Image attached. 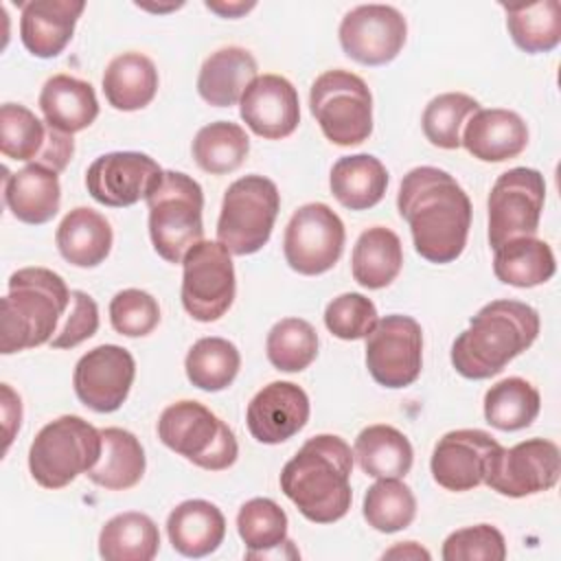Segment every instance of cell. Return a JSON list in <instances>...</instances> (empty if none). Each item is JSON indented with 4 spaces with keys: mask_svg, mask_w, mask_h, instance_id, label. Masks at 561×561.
<instances>
[{
    "mask_svg": "<svg viewBox=\"0 0 561 561\" xmlns=\"http://www.w3.org/2000/svg\"><path fill=\"white\" fill-rule=\"evenodd\" d=\"M399 215L408 221L414 250L430 263L456 261L469 237L471 202L443 169L416 167L401 180Z\"/></svg>",
    "mask_w": 561,
    "mask_h": 561,
    "instance_id": "cell-1",
    "label": "cell"
},
{
    "mask_svg": "<svg viewBox=\"0 0 561 561\" xmlns=\"http://www.w3.org/2000/svg\"><path fill=\"white\" fill-rule=\"evenodd\" d=\"M353 451L335 434L309 438L280 471V489L316 524L342 519L353 500Z\"/></svg>",
    "mask_w": 561,
    "mask_h": 561,
    "instance_id": "cell-2",
    "label": "cell"
},
{
    "mask_svg": "<svg viewBox=\"0 0 561 561\" xmlns=\"http://www.w3.org/2000/svg\"><path fill=\"white\" fill-rule=\"evenodd\" d=\"M539 335V313L519 300L484 305L451 344V364L467 379H489Z\"/></svg>",
    "mask_w": 561,
    "mask_h": 561,
    "instance_id": "cell-3",
    "label": "cell"
},
{
    "mask_svg": "<svg viewBox=\"0 0 561 561\" xmlns=\"http://www.w3.org/2000/svg\"><path fill=\"white\" fill-rule=\"evenodd\" d=\"M68 305L70 291L53 270L22 267L13 272L2 298L0 353L11 355L50 342Z\"/></svg>",
    "mask_w": 561,
    "mask_h": 561,
    "instance_id": "cell-4",
    "label": "cell"
},
{
    "mask_svg": "<svg viewBox=\"0 0 561 561\" xmlns=\"http://www.w3.org/2000/svg\"><path fill=\"white\" fill-rule=\"evenodd\" d=\"M101 430L77 414L46 423L31 443L28 469L44 489H61L88 473L101 458Z\"/></svg>",
    "mask_w": 561,
    "mask_h": 561,
    "instance_id": "cell-5",
    "label": "cell"
},
{
    "mask_svg": "<svg viewBox=\"0 0 561 561\" xmlns=\"http://www.w3.org/2000/svg\"><path fill=\"white\" fill-rule=\"evenodd\" d=\"M147 206L153 250L169 263H182L204 234L202 186L182 171H164L158 188L147 197Z\"/></svg>",
    "mask_w": 561,
    "mask_h": 561,
    "instance_id": "cell-6",
    "label": "cell"
},
{
    "mask_svg": "<svg viewBox=\"0 0 561 561\" xmlns=\"http://www.w3.org/2000/svg\"><path fill=\"white\" fill-rule=\"evenodd\" d=\"M158 436L169 449L208 471H224L239 456L232 430L199 401L184 399L164 408Z\"/></svg>",
    "mask_w": 561,
    "mask_h": 561,
    "instance_id": "cell-7",
    "label": "cell"
},
{
    "mask_svg": "<svg viewBox=\"0 0 561 561\" xmlns=\"http://www.w3.org/2000/svg\"><path fill=\"white\" fill-rule=\"evenodd\" d=\"M280 208L276 184L263 175L234 180L221 202L217 221V241L237 256L259 252L272 234Z\"/></svg>",
    "mask_w": 561,
    "mask_h": 561,
    "instance_id": "cell-8",
    "label": "cell"
},
{
    "mask_svg": "<svg viewBox=\"0 0 561 561\" xmlns=\"http://www.w3.org/2000/svg\"><path fill=\"white\" fill-rule=\"evenodd\" d=\"M309 107L333 145L353 147L373 134V94L366 81L348 70L322 72L311 83Z\"/></svg>",
    "mask_w": 561,
    "mask_h": 561,
    "instance_id": "cell-9",
    "label": "cell"
},
{
    "mask_svg": "<svg viewBox=\"0 0 561 561\" xmlns=\"http://www.w3.org/2000/svg\"><path fill=\"white\" fill-rule=\"evenodd\" d=\"M237 291L230 252L219 241H197L182 259V305L199 322L219 320Z\"/></svg>",
    "mask_w": 561,
    "mask_h": 561,
    "instance_id": "cell-10",
    "label": "cell"
},
{
    "mask_svg": "<svg viewBox=\"0 0 561 561\" xmlns=\"http://www.w3.org/2000/svg\"><path fill=\"white\" fill-rule=\"evenodd\" d=\"M546 182L537 169L504 171L489 195V243L500 248L517 237H535L543 210Z\"/></svg>",
    "mask_w": 561,
    "mask_h": 561,
    "instance_id": "cell-11",
    "label": "cell"
},
{
    "mask_svg": "<svg viewBox=\"0 0 561 561\" xmlns=\"http://www.w3.org/2000/svg\"><path fill=\"white\" fill-rule=\"evenodd\" d=\"M344 239V224L327 204H305L291 215L285 228V261L298 274H324L340 261Z\"/></svg>",
    "mask_w": 561,
    "mask_h": 561,
    "instance_id": "cell-12",
    "label": "cell"
},
{
    "mask_svg": "<svg viewBox=\"0 0 561 561\" xmlns=\"http://www.w3.org/2000/svg\"><path fill=\"white\" fill-rule=\"evenodd\" d=\"M366 366L379 386L405 388L414 383L423 366L421 324L401 313L377 320L366 335Z\"/></svg>",
    "mask_w": 561,
    "mask_h": 561,
    "instance_id": "cell-13",
    "label": "cell"
},
{
    "mask_svg": "<svg viewBox=\"0 0 561 561\" xmlns=\"http://www.w3.org/2000/svg\"><path fill=\"white\" fill-rule=\"evenodd\" d=\"M561 473V451L546 438H528L508 449L500 447L484 484L506 497H526L552 489Z\"/></svg>",
    "mask_w": 561,
    "mask_h": 561,
    "instance_id": "cell-14",
    "label": "cell"
},
{
    "mask_svg": "<svg viewBox=\"0 0 561 561\" xmlns=\"http://www.w3.org/2000/svg\"><path fill=\"white\" fill-rule=\"evenodd\" d=\"M337 35L346 57L364 66H383L401 53L408 22L390 4H359L342 18Z\"/></svg>",
    "mask_w": 561,
    "mask_h": 561,
    "instance_id": "cell-15",
    "label": "cell"
},
{
    "mask_svg": "<svg viewBox=\"0 0 561 561\" xmlns=\"http://www.w3.org/2000/svg\"><path fill=\"white\" fill-rule=\"evenodd\" d=\"M0 151L4 158L64 171L75 153V140L39 121L28 107L4 103L0 107Z\"/></svg>",
    "mask_w": 561,
    "mask_h": 561,
    "instance_id": "cell-16",
    "label": "cell"
},
{
    "mask_svg": "<svg viewBox=\"0 0 561 561\" xmlns=\"http://www.w3.org/2000/svg\"><path fill=\"white\" fill-rule=\"evenodd\" d=\"M164 171L140 151H112L99 156L85 173L88 193L103 206L125 208L147 199L160 184Z\"/></svg>",
    "mask_w": 561,
    "mask_h": 561,
    "instance_id": "cell-17",
    "label": "cell"
},
{
    "mask_svg": "<svg viewBox=\"0 0 561 561\" xmlns=\"http://www.w3.org/2000/svg\"><path fill=\"white\" fill-rule=\"evenodd\" d=\"M136 362L131 353L116 344H101L85 355L75 366L72 386L79 401L94 412L118 410L134 383Z\"/></svg>",
    "mask_w": 561,
    "mask_h": 561,
    "instance_id": "cell-18",
    "label": "cell"
},
{
    "mask_svg": "<svg viewBox=\"0 0 561 561\" xmlns=\"http://www.w3.org/2000/svg\"><path fill=\"white\" fill-rule=\"evenodd\" d=\"M502 445L484 430L447 432L434 447L430 469L447 491H471L484 484L493 456Z\"/></svg>",
    "mask_w": 561,
    "mask_h": 561,
    "instance_id": "cell-19",
    "label": "cell"
},
{
    "mask_svg": "<svg viewBox=\"0 0 561 561\" xmlns=\"http://www.w3.org/2000/svg\"><path fill=\"white\" fill-rule=\"evenodd\" d=\"M239 114L256 136L267 140L287 138L300 123L298 92L280 75H261L243 92Z\"/></svg>",
    "mask_w": 561,
    "mask_h": 561,
    "instance_id": "cell-20",
    "label": "cell"
},
{
    "mask_svg": "<svg viewBox=\"0 0 561 561\" xmlns=\"http://www.w3.org/2000/svg\"><path fill=\"white\" fill-rule=\"evenodd\" d=\"M309 421V397L291 381H272L248 403L245 423L263 445H278L298 434Z\"/></svg>",
    "mask_w": 561,
    "mask_h": 561,
    "instance_id": "cell-21",
    "label": "cell"
},
{
    "mask_svg": "<svg viewBox=\"0 0 561 561\" xmlns=\"http://www.w3.org/2000/svg\"><path fill=\"white\" fill-rule=\"evenodd\" d=\"M81 0H31L22 4L20 37L24 48L39 57H57L72 39L75 24L83 13Z\"/></svg>",
    "mask_w": 561,
    "mask_h": 561,
    "instance_id": "cell-22",
    "label": "cell"
},
{
    "mask_svg": "<svg viewBox=\"0 0 561 561\" xmlns=\"http://www.w3.org/2000/svg\"><path fill=\"white\" fill-rule=\"evenodd\" d=\"M460 145L482 162H504L526 149L528 127L517 112L502 107L478 110L465 123Z\"/></svg>",
    "mask_w": 561,
    "mask_h": 561,
    "instance_id": "cell-23",
    "label": "cell"
},
{
    "mask_svg": "<svg viewBox=\"0 0 561 561\" xmlns=\"http://www.w3.org/2000/svg\"><path fill=\"white\" fill-rule=\"evenodd\" d=\"M4 204L24 224L50 221L61 204L59 175L42 164H26L15 173L4 169Z\"/></svg>",
    "mask_w": 561,
    "mask_h": 561,
    "instance_id": "cell-24",
    "label": "cell"
},
{
    "mask_svg": "<svg viewBox=\"0 0 561 561\" xmlns=\"http://www.w3.org/2000/svg\"><path fill=\"white\" fill-rule=\"evenodd\" d=\"M256 59L241 46L215 50L199 68L197 92L215 107H230L241 101L248 85L259 77Z\"/></svg>",
    "mask_w": 561,
    "mask_h": 561,
    "instance_id": "cell-25",
    "label": "cell"
},
{
    "mask_svg": "<svg viewBox=\"0 0 561 561\" xmlns=\"http://www.w3.org/2000/svg\"><path fill=\"white\" fill-rule=\"evenodd\" d=\"M167 535L173 550L199 559L221 546L226 537V519L213 502L186 500L169 513Z\"/></svg>",
    "mask_w": 561,
    "mask_h": 561,
    "instance_id": "cell-26",
    "label": "cell"
},
{
    "mask_svg": "<svg viewBox=\"0 0 561 561\" xmlns=\"http://www.w3.org/2000/svg\"><path fill=\"white\" fill-rule=\"evenodd\" d=\"M39 110L50 127L72 136L94 123L99 101L88 81L70 75H53L39 92Z\"/></svg>",
    "mask_w": 561,
    "mask_h": 561,
    "instance_id": "cell-27",
    "label": "cell"
},
{
    "mask_svg": "<svg viewBox=\"0 0 561 561\" xmlns=\"http://www.w3.org/2000/svg\"><path fill=\"white\" fill-rule=\"evenodd\" d=\"M112 239L110 221L88 206L72 208L55 234L59 254L75 267H96L103 263L112 250Z\"/></svg>",
    "mask_w": 561,
    "mask_h": 561,
    "instance_id": "cell-28",
    "label": "cell"
},
{
    "mask_svg": "<svg viewBox=\"0 0 561 561\" xmlns=\"http://www.w3.org/2000/svg\"><path fill=\"white\" fill-rule=\"evenodd\" d=\"M333 197L348 210L377 206L388 188V171L379 158L355 153L340 158L329 175Z\"/></svg>",
    "mask_w": 561,
    "mask_h": 561,
    "instance_id": "cell-29",
    "label": "cell"
},
{
    "mask_svg": "<svg viewBox=\"0 0 561 561\" xmlns=\"http://www.w3.org/2000/svg\"><path fill=\"white\" fill-rule=\"evenodd\" d=\"M156 92L158 70L142 53H123L114 57L103 72V94L114 110H142L153 101Z\"/></svg>",
    "mask_w": 561,
    "mask_h": 561,
    "instance_id": "cell-30",
    "label": "cell"
},
{
    "mask_svg": "<svg viewBox=\"0 0 561 561\" xmlns=\"http://www.w3.org/2000/svg\"><path fill=\"white\" fill-rule=\"evenodd\" d=\"M101 458L85 476L107 491H125L136 486L147 467L140 440L123 427H105L101 430Z\"/></svg>",
    "mask_w": 561,
    "mask_h": 561,
    "instance_id": "cell-31",
    "label": "cell"
},
{
    "mask_svg": "<svg viewBox=\"0 0 561 561\" xmlns=\"http://www.w3.org/2000/svg\"><path fill=\"white\" fill-rule=\"evenodd\" d=\"M401 239L383 226H373L359 234L351 256L353 278L366 289L388 287L401 272Z\"/></svg>",
    "mask_w": 561,
    "mask_h": 561,
    "instance_id": "cell-32",
    "label": "cell"
},
{
    "mask_svg": "<svg viewBox=\"0 0 561 561\" xmlns=\"http://www.w3.org/2000/svg\"><path fill=\"white\" fill-rule=\"evenodd\" d=\"M362 471L373 478H403L412 469L414 451L403 432L392 425L364 427L353 447Z\"/></svg>",
    "mask_w": 561,
    "mask_h": 561,
    "instance_id": "cell-33",
    "label": "cell"
},
{
    "mask_svg": "<svg viewBox=\"0 0 561 561\" xmlns=\"http://www.w3.org/2000/svg\"><path fill=\"white\" fill-rule=\"evenodd\" d=\"M493 272L497 280L513 287H535L557 272L552 248L537 237H517L495 248Z\"/></svg>",
    "mask_w": 561,
    "mask_h": 561,
    "instance_id": "cell-34",
    "label": "cell"
},
{
    "mask_svg": "<svg viewBox=\"0 0 561 561\" xmlns=\"http://www.w3.org/2000/svg\"><path fill=\"white\" fill-rule=\"evenodd\" d=\"M160 548L156 522L136 511L114 515L99 533V554L105 561H151Z\"/></svg>",
    "mask_w": 561,
    "mask_h": 561,
    "instance_id": "cell-35",
    "label": "cell"
},
{
    "mask_svg": "<svg viewBox=\"0 0 561 561\" xmlns=\"http://www.w3.org/2000/svg\"><path fill=\"white\" fill-rule=\"evenodd\" d=\"M506 11V28L511 39L524 53H550L561 42V4L557 0H543L533 4L508 7Z\"/></svg>",
    "mask_w": 561,
    "mask_h": 561,
    "instance_id": "cell-36",
    "label": "cell"
},
{
    "mask_svg": "<svg viewBox=\"0 0 561 561\" xmlns=\"http://www.w3.org/2000/svg\"><path fill=\"white\" fill-rule=\"evenodd\" d=\"M539 408V390L522 377H506L484 394V419L491 427L502 432L528 427L537 419Z\"/></svg>",
    "mask_w": 561,
    "mask_h": 561,
    "instance_id": "cell-37",
    "label": "cell"
},
{
    "mask_svg": "<svg viewBox=\"0 0 561 561\" xmlns=\"http://www.w3.org/2000/svg\"><path fill=\"white\" fill-rule=\"evenodd\" d=\"M250 151L245 129L230 121L204 125L193 140V158L197 167L213 175H224L243 164Z\"/></svg>",
    "mask_w": 561,
    "mask_h": 561,
    "instance_id": "cell-38",
    "label": "cell"
},
{
    "mask_svg": "<svg viewBox=\"0 0 561 561\" xmlns=\"http://www.w3.org/2000/svg\"><path fill=\"white\" fill-rule=\"evenodd\" d=\"M241 366L237 346L224 337L197 340L184 359L188 381L206 392H219L228 388Z\"/></svg>",
    "mask_w": 561,
    "mask_h": 561,
    "instance_id": "cell-39",
    "label": "cell"
},
{
    "mask_svg": "<svg viewBox=\"0 0 561 561\" xmlns=\"http://www.w3.org/2000/svg\"><path fill=\"white\" fill-rule=\"evenodd\" d=\"M237 530L243 539L248 559L287 543V515L270 497H252L237 513Z\"/></svg>",
    "mask_w": 561,
    "mask_h": 561,
    "instance_id": "cell-40",
    "label": "cell"
},
{
    "mask_svg": "<svg viewBox=\"0 0 561 561\" xmlns=\"http://www.w3.org/2000/svg\"><path fill=\"white\" fill-rule=\"evenodd\" d=\"M364 519L379 533L408 528L416 515V500L399 478H379L364 495Z\"/></svg>",
    "mask_w": 561,
    "mask_h": 561,
    "instance_id": "cell-41",
    "label": "cell"
},
{
    "mask_svg": "<svg viewBox=\"0 0 561 561\" xmlns=\"http://www.w3.org/2000/svg\"><path fill=\"white\" fill-rule=\"evenodd\" d=\"M265 348L276 370L300 373L318 355V333L302 318H283L270 329Z\"/></svg>",
    "mask_w": 561,
    "mask_h": 561,
    "instance_id": "cell-42",
    "label": "cell"
},
{
    "mask_svg": "<svg viewBox=\"0 0 561 561\" xmlns=\"http://www.w3.org/2000/svg\"><path fill=\"white\" fill-rule=\"evenodd\" d=\"M480 110V103L462 92H445L434 96L423 112V134L440 149H458L462 127L471 114Z\"/></svg>",
    "mask_w": 561,
    "mask_h": 561,
    "instance_id": "cell-43",
    "label": "cell"
},
{
    "mask_svg": "<svg viewBox=\"0 0 561 561\" xmlns=\"http://www.w3.org/2000/svg\"><path fill=\"white\" fill-rule=\"evenodd\" d=\"M377 320L375 302L357 291L333 298L324 309V324L340 340L366 337L375 329Z\"/></svg>",
    "mask_w": 561,
    "mask_h": 561,
    "instance_id": "cell-44",
    "label": "cell"
},
{
    "mask_svg": "<svg viewBox=\"0 0 561 561\" xmlns=\"http://www.w3.org/2000/svg\"><path fill=\"white\" fill-rule=\"evenodd\" d=\"M110 322L121 335L142 337L158 327L160 307L156 298L142 289H123L110 302Z\"/></svg>",
    "mask_w": 561,
    "mask_h": 561,
    "instance_id": "cell-45",
    "label": "cell"
},
{
    "mask_svg": "<svg viewBox=\"0 0 561 561\" xmlns=\"http://www.w3.org/2000/svg\"><path fill=\"white\" fill-rule=\"evenodd\" d=\"M445 561H502L506 559L504 535L491 524H478L451 533L443 543Z\"/></svg>",
    "mask_w": 561,
    "mask_h": 561,
    "instance_id": "cell-46",
    "label": "cell"
},
{
    "mask_svg": "<svg viewBox=\"0 0 561 561\" xmlns=\"http://www.w3.org/2000/svg\"><path fill=\"white\" fill-rule=\"evenodd\" d=\"M96 329H99V307L94 298L81 289H75L70 291L68 311L48 344L53 348H75L77 344L92 337Z\"/></svg>",
    "mask_w": 561,
    "mask_h": 561,
    "instance_id": "cell-47",
    "label": "cell"
},
{
    "mask_svg": "<svg viewBox=\"0 0 561 561\" xmlns=\"http://www.w3.org/2000/svg\"><path fill=\"white\" fill-rule=\"evenodd\" d=\"M22 423V403L20 397L11 390L9 383H2V425H4V451L9 449L15 432Z\"/></svg>",
    "mask_w": 561,
    "mask_h": 561,
    "instance_id": "cell-48",
    "label": "cell"
},
{
    "mask_svg": "<svg viewBox=\"0 0 561 561\" xmlns=\"http://www.w3.org/2000/svg\"><path fill=\"white\" fill-rule=\"evenodd\" d=\"M392 559V557H403V559H430V552L425 548H421L419 543L414 541H405V543H399L390 550L383 552V559Z\"/></svg>",
    "mask_w": 561,
    "mask_h": 561,
    "instance_id": "cell-49",
    "label": "cell"
},
{
    "mask_svg": "<svg viewBox=\"0 0 561 561\" xmlns=\"http://www.w3.org/2000/svg\"><path fill=\"white\" fill-rule=\"evenodd\" d=\"M206 9L224 15V18H239L254 9V2H206Z\"/></svg>",
    "mask_w": 561,
    "mask_h": 561,
    "instance_id": "cell-50",
    "label": "cell"
},
{
    "mask_svg": "<svg viewBox=\"0 0 561 561\" xmlns=\"http://www.w3.org/2000/svg\"><path fill=\"white\" fill-rule=\"evenodd\" d=\"M138 7L149 9V11H169V9H178V7H182V4H169V7H149V4H138Z\"/></svg>",
    "mask_w": 561,
    "mask_h": 561,
    "instance_id": "cell-51",
    "label": "cell"
}]
</instances>
